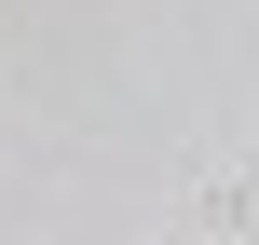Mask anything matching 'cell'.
<instances>
[{
  "label": "cell",
  "instance_id": "6da1fadb",
  "mask_svg": "<svg viewBox=\"0 0 259 245\" xmlns=\"http://www.w3.org/2000/svg\"><path fill=\"white\" fill-rule=\"evenodd\" d=\"M205 232H259V177H205Z\"/></svg>",
  "mask_w": 259,
  "mask_h": 245
}]
</instances>
